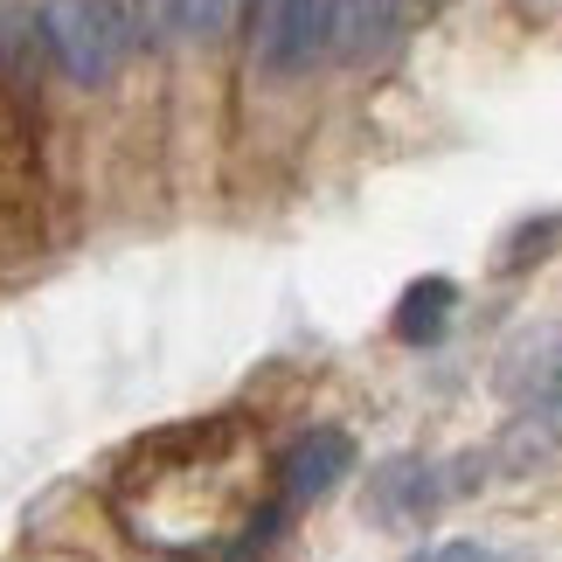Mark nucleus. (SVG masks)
Returning <instances> with one entry per match:
<instances>
[{
	"label": "nucleus",
	"instance_id": "nucleus-4",
	"mask_svg": "<svg viewBox=\"0 0 562 562\" xmlns=\"http://www.w3.org/2000/svg\"><path fill=\"white\" fill-rule=\"evenodd\" d=\"M403 21V0H327V56L361 63L375 56Z\"/></svg>",
	"mask_w": 562,
	"mask_h": 562
},
{
	"label": "nucleus",
	"instance_id": "nucleus-2",
	"mask_svg": "<svg viewBox=\"0 0 562 562\" xmlns=\"http://www.w3.org/2000/svg\"><path fill=\"white\" fill-rule=\"evenodd\" d=\"M250 42H257V63H265V70H278V77L306 70V63L327 49V0H257Z\"/></svg>",
	"mask_w": 562,
	"mask_h": 562
},
{
	"label": "nucleus",
	"instance_id": "nucleus-7",
	"mask_svg": "<svg viewBox=\"0 0 562 562\" xmlns=\"http://www.w3.org/2000/svg\"><path fill=\"white\" fill-rule=\"evenodd\" d=\"M430 562H501V555H486L480 542H451L445 555H430Z\"/></svg>",
	"mask_w": 562,
	"mask_h": 562
},
{
	"label": "nucleus",
	"instance_id": "nucleus-6",
	"mask_svg": "<svg viewBox=\"0 0 562 562\" xmlns=\"http://www.w3.org/2000/svg\"><path fill=\"white\" fill-rule=\"evenodd\" d=\"M229 14H236V0H181V29L188 35H223L229 29Z\"/></svg>",
	"mask_w": 562,
	"mask_h": 562
},
{
	"label": "nucleus",
	"instance_id": "nucleus-5",
	"mask_svg": "<svg viewBox=\"0 0 562 562\" xmlns=\"http://www.w3.org/2000/svg\"><path fill=\"white\" fill-rule=\"evenodd\" d=\"M451 306H459V285H451V278H417V285L396 299V319H389V327H396L403 348H424V340L445 334Z\"/></svg>",
	"mask_w": 562,
	"mask_h": 562
},
{
	"label": "nucleus",
	"instance_id": "nucleus-8",
	"mask_svg": "<svg viewBox=\"0 0 562 562\" xmlns=\"http://www.w3.org/2000/svg\"><path fill=\"white\" fill-rule=\"evenodd\" d=\"M417 562H430V555H417Z\"/></svg>",
	"mask_w": 562,
	"mask_h": 562
},
{
	"label": "nucleus",
	"instance_id": "nucleus-3",
	"mask_svg": "<svg viewBox=\"0 0 562 562\" xmlns=\"http://www.w3.org/2000/svg\"><path fill=\"white\" fill-rule=\"evenodd\" d=\"M348 472H355V438L348 430H306V438L285 451V465H278V486H285L292 507H306V501H327Z\"/></svg>",
	"mask_w": 562,
	"mask_h": 562
},
{
	"label": "nucleus",
	"instance_id": "nucleus-1",
	"mask_svg": "<svg viewBox=\"0 0 562 562\" xmlns=\"http://www.w3.org/2000/svg\"><path fill=\"white\" fill-rule=\"evenodd\" d=\"M42 35H49L56 63L77 83H112L133 42V14L119 0H49L42 8Z\"/></svg>",
	"mask_w": 562,
	"mask_h": 562
}]
</instances>
